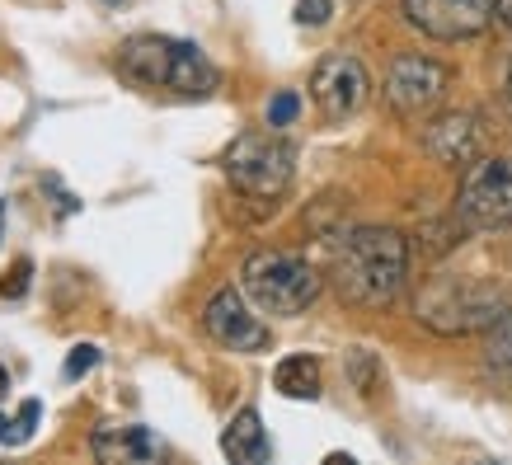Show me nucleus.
Returning a JSON list of instances; mask_svg holds the SVG:
<instances>
[{
  "instance_id": "423d86ee",
  "label": "nucleus",
  "mask_w": 512,
  "mask_h": 465,
  "mask_svg": "<svg viewBox=\"0 0 512 465\" xmlns=\"http://www.w3.org/2000/svg\"><path fill=\"white\" fill-rule=\"evenodd\" d=\"M451 90V66L437 62V57H423V52H404L395 57L386 71V104L400 113L404 123H428L442 104H447Z\"/></svg>"
},
{
  "instance_id": "aec40b11",
  "label": "nucleus",
  "mask_w": 512,
  "mask_h": 465,
  "mask_svg": "<svg viewBox=\"0 0 512 465\" xmlns=\"http://www.w3.org/2000/svg\"><path fill=\"white\" fill-rule=\"evenodd\" d=\"M38 414H43V404H38V400H24V409H19V437H29V433H33Z\"/></svg>"
},
{
  "instance_id": "b1692460",
  "label": "nucleus",
  "mask_w": 512,
  "mask_h": 465,
  "mask_svg": "<svg viewBox=\"0 0 512 465\" xmlns=\"http://www.w3.org/2000/svg\"><path fill=\"white\" fill-rule=\"evenodd\" d=\"M5 386H10V376H5V367H0V395H5Z\"/></svg>"
},
{
  "instance_id": "393cba45",
  "label": "nucleus",
  "mask_w": 512,
  "mask_h": 465,
  "mask_svg": "<svg viewBox=\"0 0 512 465\" xmlns=\"http://www.w3.org/2000/svg\"><path fill=\"white\" fill-rule=\"evenodd\" d=\"M0 226H5V202H0Z\"/></svg>"
},
{
  "instance_id": "a211bd4d",
  "label": "nucleus",
  "mask_w": 512,
  "mask_h": 465,
  "mask_svg": "<svg viewBox=\"0 0 512 465\" xmlns=\"http://www.w3.org/2000/svg\"><path fill=\"white\" fill-rule=\"evenodd\" d=\"M329 15H334V0H296V24H306V29L329 24Z\"/></svg>"
},
{
  "instance_id": "39448f33",
  "label": "nucleus",
  "mask_w": 512,
  "mask_h": 465,
  "mask_svg": "<svg viewBox=\"0 0 512 465\" xmlns=\"http://www.w3.org/2000/svg\"><path fill=\"white\" fill-rule=\"evenodd\" d=\"M503 301H498L494 287H480V282H466V278H428L423 292L414 296V315L433 334H484V325L494 320Z\"/></svg>"
},
{
  "instance_id": "f3484780",
  "label": "nucleus",
  "mask_w": 512,
  "mask_h": 465,
  "mask_svg": "<svg viewBox=\"0 0 512 465\" xmlns=\"http://www.w3.org/2000/svg\"><path fill=\"white\" fill-rule=\"evenodd\" d=\"M29 278H33V264H29V259H15V264H10V273L0 278V296H5V301H19V296L29 292Z\"/></svg>"
},
{
  "instance_id": "4be33fe9",
  "label": "nucleus",
  "mask_w": 512,
  "mask_h": 465,
  "mask_svg": "<svg viewBox=\"0 0 512 465\" xmlns=\"http://www.w3.org/2000/svg\"><path fill=\"white\" fill-rule=\"evenodd\" d=\"M10 428H15V423H10V419H5V414H0V442L10 437Z\"/></svg>"
},
{
  "instance_id": "f257e3e1",
  "label": "nucleus",
  "mask_w": 512,
  "mask_h": 465,
  "mask_svg": "<svg viewBox=\"0 0 512 465\" xmlns=\"http://www.w3.org/2000/svg\"><path fill=\"white\" fill-rule=\"evenodd\" d=\"M329 278L348 306H390L409 278V240L390 226H357V231L339 235Z\"/></svg>"
},
{
  "instance_id": "dca6fc26",
  "label": "nucleus",
  "mask_w": 512,
  "mask_h": 465,
  "mask_svg": "<svg viewBox=\"0 0 512 465\" xmlns=\"http://www.w3.org/2000/svg\"><path fill=\"white\" fill-rule=\"evenodd\" d=\"M296 113H301V99L292 90H278L268 99V127H292Z\"/></svg>"
},
{
  "instance_id": "412c9836",
  "label": "nucleus",
  "mask_w": 512,
  "mask_h": 465,
  "mask_svg": "<svg viewBox=\"0 0 512 465\" xmlns=\"http://www.w3.org/2000/svg\"><path fill=\"white\" fill-rule=\"evenodd\" d=\"M494 19L512 33V0H494Z\"/></svg>"
},
{
  "instance_id": "5701e85b",
  "label": "nucleus",
  "mask_w": 512,
  "mask_h": 465,
  "mask_svg": "<svg viewBox=\"0 0 512 465\" xmlns=\"http://www.w3.org/2000/svg\"><path fill=\"white\" fill-rule=\"evenodd\" d=\"M503 90H508V104H512V62H508V80H503Z\"/></svg>"
},
{
  "instance_id": "7ed1b4c3",
  "label": "nucleus",
  "mask_w": 512,
  "mask_h": 465,
  "mask_svg": "<svg viewBox=\"0 0 512 465\" xmlns=\"http://www.w3.org/2000/svg\"><path fill=\"white\" fill-rule=\"evenodd\" d=\"M240 287L264 315H301L315 306V296L325 287V278L315 273L301 254L287 249H259L249 254L240 268Z\"/></svg>"
},
{
  "instance_id": "9b49d317",
  "label": "nucleus",
  "mask_w": 512,
  "mask_h": 465,
  "mask_svg": "<svg viewBox=\"0 0 512 465\" xmlns=\"http://www.w3.org/2000/svg\"><path fill=\"white\" fill-rule=\"evenodd\" d=\"M423 146H428V155H433L437 165L470 170L484 155V118L480 113H442V118H428Z\"/></svg>"
},
{
  "instance_id": "f03ea898",
  "label": "nucleus",
  "mask_w": 512,
  "mask_h": 465,
  "mask_svg": "<svg viewBox=\"0 0 512 465\" xmlns=\"http://www.w3.org/2000/svg\"><path fill=\"white\" fill-rule=\"evenodd\" d=\"M118 76L137 90H165L179 99H207L221 85V71L207 62V52L184 38L165 33H137L118 47Z\"/></svg>"
},
{
  "instance_id": "1a4fd4ad",
  "label": "nucleus",
  "mask_w": 512,
  "mask_h": 465,
  "mask_svg": "<svg viewBox=\"0 0 512 465\" xmlns=\"http://www.w3.org/2000/svg\"><path fill=\"white\" fill-rule=\"evenodd\" d=\"M202 329H207L212 343H221L226 353H264L268 343H273L268 325L249 310L245 287H221V292L207 301V310H202Z\"/></svg>"
},
{
  "instance_id": "6ab92c4d",
  "label": "nucleus",
  "mask_w": 512,
  "mask_h": 465,
  "mask_svg": "<svg viewBox=\"0 0 512 465\" xmlns=\"http://www.w3.org/2000/svg\"><path fill=\"white\" fill-rule=\"evenodd\" d=\"M94 362H99V348H94V343H76V348H71V357H66V376L76 381V376L94 372Z\"/></svg>"
},
{
  "instance_id": "0eeeda50",
  "label": "nucleus",
  "mask_w": 512,
  "mask_h": 465,
  "mask_svg": "<svg viewBox=\"0 0 512 465\" xmlns=\"http://www.w3.org/2000/svg\"><path fill=\"white\" fill-rule=\"evenodd\" d=\"M456 217L466 231H503L512 226V160L480 155L461 179L456 193Z\"/></svg>"
},
{
  "instance_id": "ddd939ff",
  "label": "nucleus",
  "mask_w": 512,
  "mask_h": 465,
  "mask_svg": "<svg viewBox=\"0 0 512 465\" xmlns=\"http://www.w3.org/2000/svg\"><path fill=\"white\" fill-rule=\"evenodd\" d=\"M94 456L99 461H151L156 456V437L146 428H118V423H99L94 428Z\"/></svg>"
},
{
  "instance_id": "4468645a",
  "label": "nucleus",
  "mask_w": 512,
  "mask_h": 465,
  "mask_svg": "<svg viewBox=\"0 0 512 465\" xmlns=\"http://www.w3.org/2000/svg\"><path fill=\"white\" fill-rule=\"evenodd\" d=\"M320 386H325V372H320V357L311 353H292L273 367V390L287 400H320Z\"/></svg>"
},
{
  "instance_id": "2eb2a0df",
  "label": "nucleus",
  "mask_w": 512,
  "mask_h": 465,
  "mask_svg": "<svg viewBox=\"0 0 512 465\" xmlns=\"http://www.w3.org/2000/svg\"><path fill=\"white\" fill-rule=\"evenodd\" d=\"M484 362H489V372L512 376V306H503L484 325Z\"/></svg>"
},
{
  "instance_id": "20e7f679",
  "label": "nucleus",
  "mask_w": 512,
  "mask_h": 465,
  "mask_svg": "<svg viewBox=\"0 0 512 465\" xmlns=\"http://www.w3.org/2000/svg\"><path fill=\"white\" fill-rule=\"evenodd\" d=\"M221 170H226V179H231L240 193L273 202L292 188L296 146L287 137H278V127H273V132H245V137H235L231 146H226Z\"/></svg>"
},
{
  "instance_id": "9d476101",
  "label": "nucleus",
  "mask_w": 512,
  "mask_h": 465,
  "mask_svg": "<svg viewBox=\"0 0 512 465\" xmlns=\"http://www.w3.org/2000/svg\"><path fill=\"white\" fill-rule=\"evenodd\" d=\"M404 19L437 43H461L489 29L494 0H404Z\"/></svg>"
},
{
  "instance_id": "f8f14e48",
  "label": "nucleus",
  "mask_w": 512,
  "mask_h": 465,
  "mask_svg": "<svg viewBox=\"0 0 512 465\" xmlns=\"http://www.w3.org/2000/svg\"><path fill=\"white\" fill-rule=\"evenodd\" d=\"M221 451H226V461H235V465H264L268 456H273L259 409H240V414L226 423V433H221Z\"/></svg>"
},
{
  "instance_id": "6e6552de",
  "label": "nucleus",
  "mask_w": 512,
  "mask_h": 465,
  "mask_svg": "<svg viewBox=\"0 0 512 465\" xmlns=\"http://www.w3.org/2000/svg\"><path fill=\"white\" fill-rule=\"evenodd\" d=\"M311 99L320 104V113H325L329 123H343V118L367 109L372 76H367V66L357 62L353 52H329L311 71Z\"/></svg>"
}]
</instances>
